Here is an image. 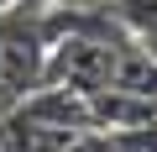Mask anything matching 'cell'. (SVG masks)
<instances>
[{
  "mask_svg": "<svg viewBox=\"0 0 157 152\" xmlns=\"http://www.w3.org/2000/svg\"><path fill=\"white\" fill-rule=\"evenodd\" d=\"M73 136H78V131H58V126L26 115L21 105L0 115V147H6V152H68Z\"/></svg>",
  "mask_w": 157,
  "mask_h": 152,
  "instance_id": "6da1fadb",
  "label": "cell"
},
{
  "mask_svg": "<svg viewBox=\"0 0 157 152\" xmlns=\"http://www.w3.org/2000/svg\"><path fill=\"white\" fill-rule=\"evenodd\" d=\"M11 6H21V0H0V16H6V11H11Z\"/></svg>",
  "mask_w": 157,
  "mask_h": 152,
  "instance_id": "3957f363",
  "label": "cell"
},
{
  "mask_svg": "<svg viewBox=\"0 0 157 152\" xmlns=\"http://www.w3.org/2000/svg\"><path fill=\"white\" fill-rule=\"evenodd\" d=\"M68 152H121V136H115V131L89 126V131H78V136L68 142Z\"/></svg>",
  "mask_w": 157,
  "mask_h": 152,
  "instance_id": "7a4b0ae2",
  "label": "cell"
}]
</instances>
